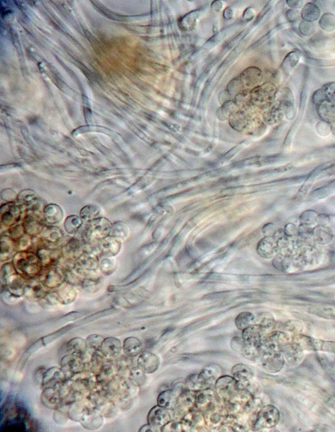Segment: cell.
Here are the masks:
<instances>
[{"label":"cell","instance_id":"1f68e13d","mask_svg":"<svg viewBox=\"0 0 335 432\" xmlns=\"http://www.w3.org/2000/svg\"><path fill=\"white\" fill-rule=\"evenodd\" d=\"M117 268V260L115 256H100L99 270L100 272L106 276L112 275L116 271Z\"/></svg>","mask_w":335,"mask_h":432},{"label":"cell","instance_id":"277c9868","mask_svg":"<svg viewBox=\"0 0 335 432\" xmlns=\"http://www.w3.org/2000/svg\"><path fill=\"white\" fill-rule=\"evenodd\" d=\"M280 414L274 406L268 405L262 408L258 414L255 426L257 428H271L279 422Z\"/></svg>","mask_w":335,"mask_h":432},{"label":"cell","instance_id":"7dc6e473","mask_svg":"<svg viewBox=\"0 0 335 432\" xmlns=\"http://www.w3.org/2000/svg\"><path fill=\"white\" fill-rule=\"evenodd\" d=\"M274 322V318L270 314L262 312L255 316V324L262 328H270Z\"/></svg>","mask_w":335,"mask_h":432},{"label":"cell","instance_id":"f6af8a7d","mask_svg":"<svg viewBox=\"0 0 335 432\" xmlns=\"http://www.w3.org/2000/svg\"><path fill=\"white\" fill-rule=\"evenodd\" d=\"M186 386L189 390L195 391L206 388L199 374H192L186 380Z\"/></svg>","mask_w":335,"mask_h":432},{"label":"cell","instance_id":"7a4b0ae2","mask_svg":"<svg viewBox=\"0 0 335 432\" xmlns=\"http://www.w3.org/2000/svg\"><path fill=\"white\" fill-rule=\"evenodd\" d=\"M263 330L264 328L256 324L243 330L242 341L244 343L243 354L251 360L257 358L261 352L262 346L264 342L262 338Z\"/></svg>","mask_w":335,"mask_h":432},{"label":"cell","instance_id":"6f0895ef","mask_svg":"<svg viewBox=\"0 0 335 432\" xmlns=\"http://www.w3.org/2000/svg\"><path fill=\"white\" fill-rule=\"evenodd\" d=\"M287 4L291 8H300V6H302V1H287Z\"/></svg>","mask_w":335,"mask_h":432},{"label":"cell","instance_id":"c3c4849f","mask_svg":"<svg viewBox=\"0 0 335 432\" xmlns=\"http://www.w3.org/2000/svg\"><path fill=\"white\" fill-rule=\"evenodd\" d=\"M299 54L296 51L289 53L285 58L282 64V67L287 72H291L299 61Z\"/></svg>","mask_w":335,"mask_h":432},{"label":"cell","instance_id":"6da1fadb","mask_svg":"<svg viewBox=\"0 0 335 432\" xmlns=\"http://www.w3.org/2000/svg\"><path fill=\"white\" fill-rule=\"evenodd\" d=\"M12 262L17 272L27 280L38 279L44 269L39 258L33 252H17Z\"/></svg>","mask_w":335,"mask_h":432},{"label":"cell","instance_id":"f1b7e54d","mask_svg":"<svg viewBox=\"0 0 335 432\" xmlns=\"http://www.w3.org/2000/svg\"><path fill=\"white\" fill-rule=\"evenodd\" d=\"M196 393L195 391L187 390L183 391L177 399L176 404L180 410H189L195 404Z\"/></svg>","mask_w":335,"mask_h":432},{"label":"cell","instance_id":"ee69618b","mask_svg":"<svg viewBox=\"0 0 335 432\" xmlns=\"http://www.w3.org/2000/svg\"><path fill=\"white\" fill-rule=\"evenodd\" d=\"M104 338L98 334H91L87 338L86 341L87 350L91 354L100 350L103 344Z\"/></svg>","mask_w":335,"mask_h":432},{"label":"cell","instance_id":"f907efd6","mask_svg":"<svg viewBox=\"0 0 335 432\" xmlns=\"http://www.w3.org/2000/svg\"><path fill=\"white\" fill-rule=\"evenodd\" d=\"M16 273H17V271L12 262L4 263L1 268L2 284H3L7 278Z\"/></svg>","mask_w":335,"mask_h":432},{"label":"cell","instance_id":"bcb514c9","mask_svg":"<svg viewBox=\"0 0 335 432\" xmlns=\"http://www.w3.org/2000/svg\"><path fill=\"white\" fill-rule=\"evenodd\" d=\"M319 26L323 30L331 32L335 30V16L333 14H325L319 20Z\"/></svg>","mask_w":335,"mask_h":432},{"label":"cell","instance_id":"30bf717a","mask_svg":"<svg viewBox=\"0 0 335 432\" xmlns=\"http://www.w3.org/2000/svg\"><path fill=\"white\" fill-rule=\"evenodd\" d=\"M49 290L39 279L28 280L25 296L31 300L40 301L49 294Z\"/></svg>","mask_w":335,"mask_h":432},{"label":"cell","instance_id":"ba28073f","mask_svg":"<svg viewBox=\"0 0 335 432\" xmlns=\"http://www.w3.org/2000/svg\"><path fill=\"white\" fill-rule=\"evenodd\" d=\"M147 422L155 428L161 429L168 423L171 422V416L167 408L157 406L149 412Z\"/></svg>","mask_w":335,"mask_h":432},{"label":"cell","instance_id":"ab89813d","mask_svg":"<svg viewBox=\"0 0 335 432\" xmlns=\"http://www.w3.org/2000/svg\"><path fill=\"white\" fill-rule=\"evenodd\" d=\"M17 198L24 206H32L33 208H36V206H39L37 194L31 190H25L21 192Z\"/></svg>","mask_w":335,"mask_h":432},{"label":"cell","instance_id":"5bb4252c","mask_svg":"<svg viewBox=\"0 0 335 432\" xmlns=\"http://www.w3.org/2000/svg\"><path fill=\"white\" fill-rule=\"evenodd\" d=\"M80 423L85 428L97 430L104 424V416L97 408L91 407L83 416Z\"/></svg>","mask_w":335,"mask_h":432},{"label":"cell","instance_id":"f546056e","mask_svg":"<svg viewBox=\"0 0 335 432\" xmlns=\"http://www.w3.org/2000/svg\"><path fill=\"white\" fill-rule=\"evenodd\" d=\"M213 391L209 388L203 389L200 392L196 393L195 406L201 410H209L213 404Z\"/></svg>","mask_w":335,"mask_h":432},{"label":"cell","instance_id":"e575fe53","mask_svg":"<svg viewBox=\"0 0 335 432\" xmlns=\"http://www.w3.org/2000/svg\"><path fill=\"white\" fill-rule=\"evenodd\" d=\"M255 324V316L249 312H243L239 314L235 318L236 327L240 330H244L248 327Z\"/></svg>","mask_w":335,"mask_h":432},{"label":"cell","instance_id":"5b68a950","mask_svg":"<svg viewBox=\"0 0 335 432\" xmlns=\"http://www.w3.org/2000/svg\"><path fill=\"white\" fill-rule=\"evenodd\" d=\"M215 387L218 396L225 400L233 398L240 388L235 378L230 376L219 378L215 382Z\"/></svg>","mask_w":335,"mask_h":432},{"label":"cell","instance_id":"ffe728a7","mask_svg":"<svg viewBox=\"0 0 335 432\" xmlns=\"http://www.w3.org/2000/svg\"><path fill=\"white\" fill-rule=\"evenodd\" d=\"M232 374L233 378L238 382L240 388L248 386L251 378H253V372L247 366L243 364H238L232 368Z\"/></svg>","mask_w":335,"mask_h":432},{"label":"cell","instance_id":"db71d44e","mask_svg":"<svg viewBox=\"0 0 335 432\" xmlns=\"http://www.w3.org/2000/svg\"><path fill=\"white\" fill-rule=\"evenodd\" d=\"M2 200L8 201V202H12L13 200H16L17 194L12 190H4L2 192Z\"/></svg>","mask_w":335,"mask_h":432},{"label":"cell","instance_id":"f35d334b","mask_svg":"<svg viewBox=\"0 0 335 432\" xmlns=\"http://www.w3.org/2000/svg\"><path fill=\"white\" fill-rule=\"evenodd\" d=\"M83 224V220L79 216L72 215L66 218L64 224L65 230L70 234H75L80 230Z\"/></svg>","mask_w":335,"mask_h":432},{"label":"cell","instance_id":"d590c367","mask_svg":"<svg viewBox=\"0 0 335 432\" xmlns=\"http://www.w3.org/2000/svg\"><path fill=\"white\" fill-rule=\"evenodd\" d=\"M257 252L262 258H270L276 254V247L270 239L265 238L258 244Z\"/></svg>","mask_w":335,"mask_h":432},{"label":"cell","instance_id":"8d00e7d4","mask_svg":"<svg viewBox=\"0 0 335 432\" xmlns=\"http://www.w3.org/2000/svg\"><path fill=\"white\" fill-rule=\"evenodd\" d=\"M129 235V228L127 224L122 222H117L112 224L109 236L124 241L128 238Z\"/></svg>","mask_w":335,"mask_h":432},{"label":"cell","instance_id":"484cf974","mask_svg":"<svg viewBox=\"0 0 335 432\" xmlns=\"http://www.w3.org/2000/svg\"><path fill=\"white\" fill-rule=\"evenodd\" d=\"M17 251V244L8 236L2 237L0 244V258L2 262L13 260Z\"/></svg>","mask_w":335,"mask_h":432},{"label":"cell","instance_id":"7402d4cb","mask_svg":"<svg viewBox=\"0 0 335 432\" xmlns=\"http://www.w3.org/2000/svg\"><path fill=\"white\" fill-rule=\"evenodd\" d=\"M85 246L83 242L79 240L77 238L70 239L68 243L65 246L63 249V258L77 260L85 251Z\"/></svg>","mask_w":335,"mask_h":432},{"label":"cell","instance_id":"ac0fdd59","mask_svg":"<svg viewBox=\"0 0 335 432\" xmlns=\"http://www.w3.org/2000/svg\"><path fill=\"white\" fill-rule=\"evenodd\" d=\"M123 350V345L120 340L114 337L104 339L100 352L107 358H117Z\"/></svg>","mask_w":335,"mask_h":432},{"label":"cell","instance_id":"9c48e42d","mask_svg":"<svg viewBox=\"0 0 335 432\" xmlns=\"http://www.w3.org/2000/svg\"><path fill=\"white\" fill-rule=\"evenodd\" d=\"M97 246L100 256H116L122 248V241L108 236L98 242Z\"/></svg>","mask_w":335,"mask_h":432},{"label":"cell","instance_id":"11a10c76","mask_svg":"<svg viewBox=\"0 0 335 432\" xmlns=\"http://www.w3.org/2000/svg\"><path fill=\"white\" fill-rule=\"evenodd\" d=\"M287 18H289V21H291V22H294L298 18L297 12L293 10H289L287 12Z\"/></svg>","mask_w":335,"mask_h":432},{"label":"cell","instance_id":"3957f363","mask_svg":"<svg viewBox=\"0 0 335 432\" xmlns=\"http://www.w3.org/2000/svg\"><path fill=\"white\" fill-rule=\"evenodd\" d=\"M112 224L106 218L100 217L89 224L83 232V242L87 243L98 242L110 236Z\"/></svg>","mask_w":335,"mask_h":432},{"label":"cell","instance_id":"60d3db41","mask_svg":"<svg viewBox=\"0 0 335 432\" xmlns=\"http://www.w3.org/2000/svg\"><path fill=\"white\" fill-rule=\"evenodd\" d=\"M320 10L315 4L309 3L306 4L301 12V16L304 20L313 22L319 18Z\"/></svg>","mask_w":335,"mask_h":432},{"label":"cell","instance_id":"4fadbf2b","mask_svg":"<svg viewBox=\"0 0 335 432\" xmlns=\"http://www.w3.org/2000/svg\"><path fill=\"white\" fill-rule=\"evenodd\" d=\"M66 380H68V378L61 368H50L45 372L42 387L43 388L51 386L58 387Z\"/></svg>","mask_w":335,"mask_h":432},{"label":"cell","instance_id":"cb8c5ba5","mask_svg":"<svg viewBox=\"0 0 335 432\" xmlns=\"http://www.w3.org/2000/svg\"><path fill=\"white\" fill-rule=\"evenodd\" d=\"M2 224L10 226L16 223L20 217L21 210L13 202H8L1 207Z\"/></svg>","mask_w":335,"mask_h":432},{"label":"cell","instance_id":"44dd1931","mask_svg":"<svg viewBox=\"0 0 335 432\" xmlns=\"http://www.w3.org/2000/svg\"><path fill=\"white\" fill-rule=\"evenodd\" d=\"M26 234L35 236L42 233L44 230V222L38 216L30 214L26 216L23 224Z\"/></svg>","mask_w":335,"mask_h":432},{"label":"cell","instance_id":"9a60e30c","mask_svg":"<svg viewBox=\"0 0 335 432\" xmlns=\"http://www.w3.org/2000/svg\"><path fill=\"white\" fill-rule=\"evenodd\" d=\"M42 404L51 410H56L63 404L61 392L58 387H47L42 393Z\"/></svg>","mask_w":335,"mask_h":432},{"label":"cell","instance_id":"d4e9b609","mask_svg":"<svg viewBox=\"0 0 335 432\" xmlns=\"http://www.w3.org/2000/svg\"><path fill=\"white\" fill-rule=\"evenodd\" d=\"M43 232L42 240L47 247L55 249L63 238V232L56 226H50Z\"/></svg>","mask_w":335,"mask_h":432},{"label":"cell","instance_id":"8992f818","mask_svg":"<svg viewBox=\"0 0 335 432\" xmlns=\"http://www.w3.org/2000/svg\"><path fill=\"white\" fill-rule=\"evenodd\" d=\"M46 270H43L42 274L38 279L49 290L57 288L66 282L65 274L59 265L48 267Z\"/></svg>","mask_w":335,"mask_h":432},{"label":"cell","instance_id":"603a6c76","mask_svg":"<svg viewBox=\"0 0 335 432\" xmlns=\"http://www.w3.org/2000/svg\"><path fill=\"white\" fill-rule=\"evenodd\" d=\"M56 290L60 304L69 305L76 300L78 292L73 285L65 282Z\"/></svg>","mask_w":335,"mask_h":432},{"label":"cell","instance_id":"816d5d0a","mask_svg":"<svg viewBox=\"0 0 335 432\" xmlns=\"http://www.w3.org/2000/svg\"><path fill=\"white\" fill-rule=\"evenodd\" d=\"M31 236L29 235H23L19 239L18 244L17 245V248H18L19 252L27 251L32 244Z\"/></svg>","mask_w":335,"mask_h":432},{"label":"cell","instance_id":"9f6ffc18","mask_svg":"<svg viewBox=\"0 0 335 432\" xmlns=\"http://www.w3.org/2000/svg\"><path fill=\"white\" fill-rule=\"evenodd\" d=\"M156 430H157V429L155 428L154 427H153L152 426H151L150 424H147L143 426L140 429L139 432H155Z\"/></svg>","mask_w":335,"mask_h":432},{"label":"cell","instance_id":"4dcf8cb0","mask_svg":"<svg viewBox=\"0 0 335 432\" xmlns=\"http://www.w3.org/2000/svg\"><path fill=\"white\" fill-rule=\"evenodd\" d=\"M107 359L100 350L94 352L90 362L85 364V372H91L96 375L100 371Z\"/></svg>","mask_w":335,"mask_h":432},{"label":"cell","instance_id":"b9f144b4","mask_svg":"<svg viewBox=\"0 0 335 432\" xmlns=\"http://www.w3.org/2000/svg\"><path fill=\"white\" fill-rule=\"evenodd\" d=\"M128 378L132 384L136 386H143L147 380L146 373L138 366L131 368L129 371V376H128Z\"/></svg>","mask_w":335,"mask_h":432},{"label":"cell","instance_id":"7c38bea8","mask_svg":"<svg viewBox=\"0 0 335 432\" xmlns=\"http://www.w3.org/2000/svg\"><path fill=\"white\" fill-rule=\"evenodd\" d=\"M77 264L87 274L100 272V256L93 252L84 251L76 260Z\"/></svg>","mask_w":335,"mask_h":432},{"label":"cell","instance_id":"d6986e66","mask_svg":"<svg viewBox=\"0 0 335 432\" xmlns=\"http://www.w3.org/2000/svg\"><path fill=\"white\" fill-rule=\"evenodd\" d=\"M104 278L99 274V272L87 274L83 280L80 286L89 294H96L101 290L104 285Z\"/></svg>","mask_w":335,"mask_h":432},{"label":"cell","instance_id":"83f0119b","mask_svg":"<svg viewBox=\"0 0 335 432\" xmlns=\"http://www.w3.org/2000/svg\"><path fill=\"white\" fill-rule=\"evenodd\" d=\"M144 350L142 342L137 338L129 337L125 340L123 344V350L125 355L131 357L137 356Z\"/></svg>","mask_w":335,"mask_h":432},{"label":"cell","instance_id":"52a82bcc","mask_svg":"<svg viewBox=\"0 0 335 432\" xmlns=\"http://www.w3.org/2000/svg\"><path fill=\"white\" fill-rule=\"evenodd\" d=\"M61 368L68 378L85 371V364L78 354H68L63 356L61 362Z\"/></svg>","mask_w":335,"mask_h":432},{"label":"cell","instance_id":"836d02e7","mask_svg":"<svg viewBox=\"0 0 335 432\" xmlns=\"http://www.w3.org/2000/svg\"><path fill=\"white\" fill-rule=\"evenodd\" d=\"M87 350L86 341L80 337L70 340L66 346L68 354H80Z\"/></svg>","mask_w":335,"mask_h":432},{"label":"cell","instance_id":"4316f807","mask_svg":"<svg viewBox=\"0 0 335 432\" xmlns=\"http://www.w3.org/2000/svg\"><path fill=\"white\" fill-rule=\"evenodd\" d=\"M45 221L51 224L61 223L64 218L63 209L59 205L50 204L47 205L44 210Z\"/></svg>","mask_w":335,"mask_h":432},{"label":"cell","instance_id":"74e56055","mask_svg":"<svg viewBox=\"0 0 335 432\" xmlns=\"http://www.w3.org/2000/svg\"><path fill=\"white\" fill-rule=\"evenodd\" d=\"M174 390H166L160 394L157 398L158 406L170 408L176 404V394Z\"/></svg>","mask_w":335,"mask_h":432},{"label":"cell","instance_id":"681fc988","mask_svg":"<svg viewBox=\"0 0 335 432\" xmlns=\"http://www.w3.org/2000/svg\"><path fill=\"white\" fill-rule=\"evenodd\" d=\"M68 410V405L65 404H62L57 409L55 410L54 419L57 424H64L66 422V420H67V419L69 418Z\"/></svg>","mask_w":335,"mask_h":432},{"label":"cell","instance_id":"8fae6325","mask_svg":"<svg viewBox=\"0 0 335 432\" xmlns=\"http://www.w3.org/2000/svg\"><path fill=\"white\" fill-rule=\"evenodd\" d=\"M262 368L266 371L276 373L280 370L283 365V359L280 354L273 350H268L264 352L261 356Z\"/></svg>","mask_w":335,"mask_h":432},{"label":"cell","instance_id":"d6a6232c","mask_svg":"<svg viewBox=\"0 0 335 432\" xmlns=\"http://www.w3.org/2000/svg\"><path fill=\"white\" fill-rule=\"evenodd\" d=\"M219 374H220V371H219L218 368L213 366H210L205 368L202 370L199 374V376L203 380L207 388L213 384H215L217 380L219 378Z\"/></svg>","mask_w":335,"mask_h":432},{"label":"cell","instance_id":"f5cc1de1","mask_svg":"<svg viewBox=\"0 0 335 432\" xmlns=\"http://www.w3.org/2000/svg\"><path fill=\"white\" fill-rule=\"evenodd\" d=\"M299 30L303 35H310L315 31V26L312 22L304 20L300 24Z\"/></svg>","mask_w":335,"mask_h":432},{"label":"cell","instance_id":"e0dca14e","mask_svg":"<svg viewBox=\"0 0 335 432\" xmlns=\"http://www.w3.org/2000/svg\"><path fill=\"white\" fill-rule=\"evenodd\" d=\"M91 407L94 406L91 405L87 398L72 402L68 405V416L71 420L80 422L87 410Z\"/></svg>","mask_w":335,"mask_h":432},{"label":"cell","instance_id":"2e32d148","mask_svg":"<svg viewBox=\"0 0 335 432\" xmlns=\"http://www.w3.org/2000/svg\"><path fill=\"white\" fill-rule=\"evenodd\" d=\"M160 360L157 355L150 352H142L137 359V366L146 374H153L157 370Z\"/></svg>","mask_w":335,"mask_h":432},{"label":"cell","instance_id":"7bdbcfd3","mask_svg":"<svg viewBox=\"0 0 335 432\" xmlns=\"http://www.w3.org/2000/svg\"><path fill=\"white\" fill-rule=\"evenodd\" d=\"M100 208L96 205H87L80 212V218L83 222H91L100 218Z\"/></svg>","mask_w":335,"mask_h":432}]
</instances>
